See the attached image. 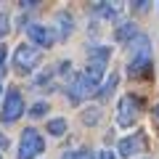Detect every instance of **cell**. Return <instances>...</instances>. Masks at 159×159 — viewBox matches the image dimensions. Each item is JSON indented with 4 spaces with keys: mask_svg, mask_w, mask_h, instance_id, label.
<instances>
[{
    "mask_svg": "<svg viewBox=\"0 0 159 159\" xmlns=\"http://www.w3.org/2000/svg\"><path fill=\"white\" fill-rule=\"evenodd\" d=\"M130 64H127V74L130 77H138L141 72H146L151 66V43H148L146 34H138L130 45Z\"/></svg>",
    "mask_w": 159,
    "mask_h": 159,
    "instance_id": "1",
    "label": "cell"
},
{
    "mask_svg": "<svg viewBox=\"0 0 159 159\" xmlns=\"http://www.w3.org/2000/svg\"><path fill=\"white\" fill-rule=\"evenodd\" d=\"M45 148V141L34 127H27L21 133V143H19V159H34L40 151Z\"/></svg>",
    "mask_w": 159,
    "mask_h": 159,
    "instance_id": "2",
    "label": "cell"
},
{
    "mask_svg": "<svg viewBox=\"0 0 159 159\" xmlns=\"http://www.w3.org/2000/svg\"><path fill=\"white\" fill-rule=\"evenodd\" d=\"M21 114H24V96L16 88H11V90L6 93L3 109H0V122H16Z\"/></svg>",
    "mask_w": 159,
    "mask_h": 159,
    "instance_id": "3",
    "label": "cell"
},
{
    "mask_svg": "<svg viewBox=\"0 0 159 159\" xmlns=\"http://www.w3.org/2000/svg\"><path fill=\"white\" fill-rule=\"evenodd\" d=\"M138 114H141V101H138L135 96H122V98H119V106H117V125H122V127L135 125Z\"/></svg>",
    "mask_w": 159,
    "mask_h": 159,
    "instance_id": "4",
    "label": "cell"
},
{
    "mask_svg": "<svg viewBox=\"0 0 159 159\" xmlns=\"http://www.w3.org/2000/svg\"><path fill=\"white\" fill-rule=\"evenodd\" d=\"M40 58H43L40 48L37 45H24V43L16 48V53H13V64H16L19 72H32L40 64Z\"/></svg>",
    "mask_w": 159,
    "mask_h": 159,
    "instance_id": "5",
    "label": "cell"
},
{
    "mask_svg": "<svg viewBox=\"0 0 159 159\" xmlns=\"http://www.w3.org/2000/svg\"><path fill=\"white\" fill-rule=\"evenodd\" d=\"M27 34L32 40V45H43V48H53L58 40V32L53 27H45V24H29Z\"/></svg>",
    "mask_w": 159,
    "mask_h": 159,
    "instance_id": "6",
    "label": "cell"
},
{
    "mask_svg": "<svg viewBox=\"0 0 159 159\" xmlns=\"http://www.w3.org/2000/svg\"><path fill=\"white\" fill-rule=\"evenodd\" d=\"M146 148V138H143V133H133V135L122 138V141L117 143V151L122 154V157H133V154L143 151Z\"/></svg>",
    "mask_w": 159,
    "mask_h": 159,
    "instance_id": "7",
    "label": "cell"
},
{
    "mask_svg": "<svg viewBox=\"0 0 159 159\" xmlns=\"http://www.w3.org/2000/svg\"><path fill=\"white\" fill-rule=\"evenodd\" d=\"M93 90H96V88H93L90 82H88V80H85V74H77V77L72 80V85L66 88L69 98H72L74 103H80V101H82V98H88V96H90Z\"/></svg>",
    "mask_w": 159,
    "mask_h": 159,
    "instance_id": "8",
    "label": "cell"
},
{
    "mask_svg": "<svg viewBox=\"0 0 159 159\" xmlns=\"http://www.w3.org/2000/svg\"><path fill=\"white\" fill-rule=\"evenodd\" d=\"M56 21H58V40H66L69 34L74 32V19H72V13L58 11V13H56Z\"/></svg>",
    "mask_w": 159,
    "mask_h": 159,
    "instance_id": "9",
    "label": "cell"
},
{
    "mask_svg": "<svg viewBox=\"0 0 159 159\" xmlns=\"http://www.w3.org/2000/svg\"><path fill=\"white\" fill-rule=\"evenodd\" d=\"M138 34H141V32H138V27L133 21H125V24H119V27H117V40H122V43H127V45H130Z\"/></svg>",
    "mask_w": 159,
    "mask_h": 159,
    "instance_id": "10",
    "label": "cell"
},
{
    "mask_svg": "<svg viewBox=\"0 0 159 159\" xmlns=\"http://www.w3.org/2000/svg\"><path fill=\"white\" fill-rule=\"evenodd\" d=\"M103 66L106 64H96V61H88V69L82 74H85V80L90 82L93 88H98V82H101V77H103Z\"/></svg>",
    "mask_w": 159,
    "mask_h": 159,
    "instance_id": "11",
    "label": "cell"
},
{
    "mask_svg": "<svg viewBox=\"0 0 159 159\" xmlns=\"http://www.w3.org/2000/svg\"><path fill=\"white\" fill-rule=\"evenodd\" d=\"M109 56H111V48H106V45H88V61L106 64Z\"/></svg>",
    "mask_w": 159,
    "mask_h": 159,
    "instance_id": "12",
    "label": "cell"
},
{
    "mask_svg": "<svg viewBox=\"0 0 159 159\" xmlns=\"http://www.w3.org/2000/svg\"><path fill=\"white\" fill-rule=\"evenodd\" d=\"M96 13L103 19H117L122 13V3H96Z\"/></svg>",
    "mask_w": 159,
    "mask_h": 159,
    "instance_id": "13",
    "label": "cell"
},
{
    "mask_svg": "<svg viewBox=\"0 0 159 159\" xmlns=\"http://www.w3.org/2000/svg\"><path fill=\"white\" fill-rule=\"evenodd\" d=\"M117 74H109V80H106V82H103V85L101 88H98V98H109V96H111V93H114V88H117Z\"/></svg>",
    "mask_w": 159,
    "mask_h": 159,
    "instance_id": "14",
    "label": "cell"
},
{
    "mask_svg": "<svg viewBox=\"0 0 159 159\" xmlns=\"http://www.w3.org/2000/svg\"><path fill=\"white\" fill-rule=\"evenodd\" d=\"M51 77H53V72H51V69H45V72H40L37 77H34L32 88H34V90H45V88L51 85Z\"/></svg>",
    "mask_w": 159,
    "mask_h": 159,
    "instance_id": "15",
    "label": "cell"
},
{
    "mask_svg": "<svg viewBox=\"0 0 159 159\" xmlns=\"http://www.w3.org/2000/svg\"><path fill=\"white\" fill-rule=\"evenodd\" d=\"M48 133H51V135H64V133H66V119L64 117L51 119V122H48Z\"/></svg>",
    "mask_w": 159,
    "mask_h": 159,
    "instance_id": "16",
    "label": "cell"
},
{
    "mask_svg": "<svg viewBox=\"0 0 159 159\" xmlns=\"http://www.w3.org/2000/svg\"><path fill=\"white\" fill-rule=\"evenodd\" d=\"M90 109V111H82V122H85V125H96L98 119H101V109L98 106H88Z\"/></svg>",
    "mask_w": 159,
    "mask_h": 159,
    "instance_id": "17",
    "label": "cell"
},
{
    "mask_svg": "<svg viewBox=\"0 0 159 159\" xmlns=\"http://www.w3.org/2000/svg\"><path fill=\"white\" fill-rule=\"evenodd\" d=\"M61 159H93V154L88 151V148H74V151L61 154Z\"/></svg>",
    "mask_w": 159,
    "mask_h": 159,
    "instance_id": "18",
    "label": "cell"
},
{
    "mask_svg": "<svg viewBox=\"0 0 159 159\" xmlns=\"http://www.w3.org/2000/svg\"><path fill=\"white\" fill-rule=\"evenodd\" d=\"M45 111H48V103H43V101H37L32 109H29V114H32V117H43Z\"/></svg>",
    "mask_w": 159,
    "mask_h": 159,
    "instance_id": "19",
    "label": "cell"
},
{
    "mask_svg": "<svg viewBox=\"0 0 159 159\" xmlns=\"http://www.w3.org/2000/svg\"><path fill=\"white\" fill-rule=\"evenodd\" d=\"M96 159H117V154L109 148H101V151H96Z\"/></svg>",
    "mask_w": 159,
    "mask_h": 159,
    "instance_id": "20",
    "label": "cell"
},
{
    "mask_svg": "<svg viewBox=\"0 0 159 159\" xmlns=\"http://www.w3.org/2000/svg\"><path fill=\"white\" fill-rule=\"evenodd\" d=\"M6 74V45H0V77Z\"/></svg>",
    "mask_w": 159,
    "mask_h": 159,
    "instance_id": "21",
    "label": "cell"
},
{
    "mask_svg": "<svg viewBox=\"0 0 159 159\" xmlns=\"http://www.w3.org/2000/svg\"><path fill=\"white\" fill-rule=\"evenodd\" d=\"M58 72H61V74H69V72H72V61H61V64H58Z\"/></svg>",
    "mask_w": 159,
    "mask_h": 159,
    "instance_id": "22",
    "label": "cell"
},
{
    "mask_svg": "<svg viewBox=\"0 0 159 159\" xmlns=\"http://www.w3.org/2000/svg\"><path fill=\"white\" fill-rule=\"evenodd\" d=\"M3 148H8V138L6 135H0V151H3Z\"/></svg>",
    "mask_w": 159,
    "mask_h": 159,
    "instance_id": "23",
    "label": "cell"
},
{
    "mask_svg": "<svg viewBox=\"0 0 159 159\" xmlns=\"http://www.w3.org/2000/svg\"><path fill=\"white\" fill-rule=\"evenodd\" d=\"M154 117L159 119V103H157V106H154Z\"/></svg>",
    "mask_w": 159,
    "mask_h": 159,
    "instance_id": "24",
    "label": "cell"
},
{
    "mask_svg": "<svg viewBox=\"0 0 159 159\" xmlns=\"http://www.w3.org/2000/svg\"><path fill=\"white\" fill-rule=\"evenodd\" d=\"M0 159H3V157H0Z\"/></svg>",
    "mask_w": 159,
    "mask_h": 159,
    "instance_id": "25",
    "label": "cell"
}]
</instances>
